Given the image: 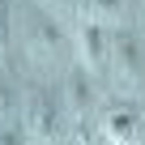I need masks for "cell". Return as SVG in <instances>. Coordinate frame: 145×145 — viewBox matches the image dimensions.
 <instances>
[{"label": "cell", "instance_id": "obj_1", "mask_svg": "<svg viewBox=\"0 0 145 145\" xmlns=\"http://www.w3.org/2000/svg\"><path fill=\"white\" fill-rule=\"evenodd\" d=\"M22 132L34 145H56L60 132H64V107H60V98L47 94V90H34L26 98V128Z\"/></svg>", "mask_w": 145, "mask_h": 145}, {"label": "cell", "instance_id": "obj_2", "mask_svg": "<svg viewBox=\"0 0 145 145\" xmlns=\"http://www.w3.org/2000/svg\"><path fill=\"white\" fill-rule=\"evenodd\" d=\"M103 137L111 145H141L145 141V115L128 103H115L107 115H103Z\"/></svg>", "mask_w": 145, "mask_h": 145}, {"label": "cell", "instance_id": "obj_3", "mask_svg": "<svg viewBox=\"0 0 145 145\" xmlns=\"http://www.w3.org/2000/svg\"><path fill=\"white\" fill-rule=\"evenodd\" d=\"M107 56H111V64H115V72L124 81H145V56H141V43H137V34L132 30H120V34H111L107 39Z\"/></svg>", "mask_w": 145, "mask_h": 145}, {"label": "cell", "instance_id": "obj_4", "mask_svg": "<svg viewBox=\"0 0 145 145\" xmlns=\"http://www.w3.org/2000/svg\"><path fill=\"white\" fill-rule=\"evenodd\" d=\"M26 43H30L34 56H56V51L64 47V30H60L47 13L26 9Z\"/></svg>", "mask_w": 145, "mask_h": 145}, {"label": "cell", "instance_id": "obj_5", "mask_svg": "<svg viewBox=\"0 0 145 145\" xmlns=\"http://www.w3.org/2000/svg\"><path fill=\"white\" fill-rule=\"evenodd\" d=\"M64 107L77 115V120L94 111V81L86 77V68H72L68 77H64Z\"/></svg>", "mask_w": 145, "mask_h": 145}, {"label": "cell", "instance_id": "obj_6", "mask_svg": "<svg viewBox=\"0 0 145 145\" xmlns=\"http://www.w3.org/2000/svg\"><path fill=\"white\" fill-rule=\"evenodd\" d=\"M77 51H81L86 68H103V64H107V34H103V26H98L94 17L81 22V30H77Z\"/></svg>", "mask_w": 145, "mask_h": 145}, {"label": "cell", "instance_id": "obj_7", "mask_svg": "<svg viewBox=\"0 0 145 145\" xmlns=\"http://www.w3.org/2000/svg\"><path fill=\"white\" fill-rule=\"evenodd\" d=\"M5 47H9V5L0 0V60H5Z\"/></svg>", "mask_w": 145, "mask_h": 145}, {"label": "cell", "instance_id": "obj_8", "mask_svg": "<svg viewBox=\"0 0 145 145\" xmlns=\"http://www.w3.org/2000/svg\"><path fill=\"white\" fill-rule=\"evenodd\" d=\"M94 13L98 17H120V0H94Z\"/></svg>", "mask_w": 145, "mask_h": 145}, {"label": "cell", "instance_id": "obj_9", "mask_svg": "<svg viewBox=\"0 0 145 145\" xmlns=\"http://www.w3.org/2000/svg\"><path fill=\"white\" fill-rule=\"evenodd\" d=\"M0 145H30V141H26V132H17V128H0Z\"/></svg>", "mask_w": 145, "mask_h": 145}, {"label": "cell", "instance_id": "obj_10", "mask_svg": "<svg viewBox=\"0 0 145 145\" xmlns=\"http://www.w3.org/2000/svg\"><path fill=\"white\" fill-rule=\"evenodd\" d=\"M13 86H5V81H0V115H9V107H13Z\"/></svg>", "mask_w": 145, "mask_h": 145}]
</instances>
